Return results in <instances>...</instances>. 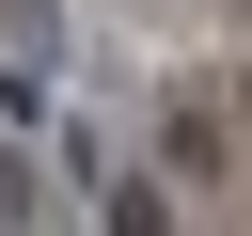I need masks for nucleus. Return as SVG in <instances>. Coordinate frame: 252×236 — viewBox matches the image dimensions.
Instances as JSON below:
<instances>
[{"instance_id":"1","label":"nucleus","mask_w":252,"mask_h":236,"mask_svg":"<svg viewBox=\"0 0 252 236\" xmlns=\"http://www.w3.org/2000/svg\"><path fill=\"white\" fill-rule=\"evenodd\" d=\"M110 236H173V205H158V189L126 173V189H110Z\"/></svg>"},{"instance_id":"2","label":"nucleus","mask_w":252,"mask_h":236,"mask_svg":"<svg viewBox=\"0 0 252 236\" xmlns=\"http://www.w3.org/2000/svg\"><path fill=\"white\" fill-rule=\"evenodd\" d=\"M32 205H47V173H32L16 142H0V220H32Z\"/></svg>"}]
</instances>
